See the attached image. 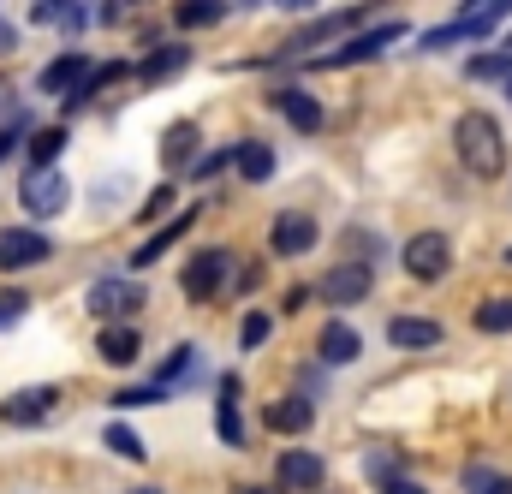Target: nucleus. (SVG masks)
<instances>
[{"label": "nucleus", "instance_id": "1", "mask_svg": "<svg viewBox=\"0 0 512 494\" xmlns=\"http://www.w3.org/2000/svg\"><path fill=\"white\" fill-rule=\"evenodd\" d=\"M453 143H459V161L477 173V179H501L507 173V137L489 114H465L453 125Z\"/></svg>", "mask_w": 512, "mask_h": 494}, {"label": "nucleus", "instance_id": "2", "mask_svg": "<svg viewBox=\"0 0 512 494\" xmlns=\"http://www.w3.org/2000/svg\"><path fill=\"white\" fill-rule=\"evenodd\" d=\"M143 310V280H131V274H108V280H96L90 286V316H102V322H126Z\"/></svg>", "mask_w": 512, "mask_h": 494}, {"label": "nucleus", "instance_id": "3", "mask_svg": "<svg viewBox=\"0 0 512 494\" xmlns=\"http://www.w3.org/2000/svg\"><path fill=\"white\" fill-rule=\"evenodd\" d=\"M18 203H24L30 215H42V221H48V215H60V209L72 203V185H66V173H60V167H36V173L18 185Z\"/></svg>", "mask_w": 512, "mask_h": 494}, {"label": "nucleus", "instance_id": "4", "mask_svg": "<svg viewBox=\"0 0 512 494\" xmlns=\"http://www.w3.org/2000/svg\"><path fill=\"white\" fill-rule=\"evenodd\" d=\"M227 268H233V256H227V250H197V256L185 262V274H179V286H185V298H197V304H209V298L221 292V280H227Z\"/></svg>", "mask_w": 512, "mask_h": 494}, {"label": "nucleus", "instance_id": "5", "mask_svg": "<svg viewBox=\"0 0 512 494\" xmlns=\"http://www.w3.org/2000/svg\"><path fill=\"white\" fill-rule=\"evenodd\" d=\"M399 256H405V274L411 280H447V268H453V245L441 233H417Z\"/></svg>", "mask_w": 512, "mask_h": 494}, {"label": "nucleus", "instance_id": "6", "mask_svg": "<svg viewBox=\"0 0 512 494\" xmlns=\"http://www.w3.org/2000/svg\"><path fill=\"white\" fill-rule=\"evenodd\" d=\"M54 405H60V387H18V393L0 399V417L18 423V429H36V423L54 417Z\"/></svg>", "mask_w": 512, "mask_h": 494}, {"label": "nucleus", "instance_id": "7", "mask_svg": "<svg viewBox=\"0 0 512 494\" xmlns=\"http://www.w3.org/2000/svg\"><path fill=\"white\" fill-rule=\"evenodd\" d=\"M399 36H411L399 18L393 24H376V30H364L358 42H346V48H334V54H322V66H364V60H376V54H387Z\"/></svg>", "mask_w": 512, "mask_h": 494}, {"label": "nucleus", "instance_id": "8", "mask_svg": "<svg viewBox=\"0 0 512 494\" xmlns=\"http://www.w3.org/2000/svg\"><path fill=\"white\" fill-rule=\"evenodd\" d=\"M370 286H376V268H364V262H340L334 274H322L328 304H358V298H370Z\"/></svg>", "mask_w": 512, "mask_h": 494}, {"label": "nucleus", "instance_id": "9", "mask_svg": "<svg viewBox=\"0 0 512 494\" xmlns=\"http://www.w3.org/2000/svg\"><path fill=\"white\" fill-rule=\"evenodd\" d=\"M48 239L42 233H30V227H12V233H0V268L6 274H18V268H36V262H48Z\"/></svg>", "mask_w": 512, "mask_h": 494}, {"label": "nucleus", "instance_id": "10", "mask_svg": "<svg viewBox=\"0 0 512 494\" xmlns=\"http://www.w3.org/2000/svg\"><path fill=\"white\" fill-rule=\"evenodd\" d=\"M268 245H274V256H304V250H316V221L310 215H280Z\"/></svg>", "mask_w": 512, "mask_h": 494}, {"label": "nucleus", "instance_id": "11", "mask_svg": "<svg viewBox=\"0 0 512 494\" xmlns=\"http://www.w3.org/2000/svg\"><path fill=\"white\" fill-rule=\"evenodd\" d=\"M84 78H90V60H84V54H60V60H48V66H42V78H36V84H42L48 96H72Z\"/></svg>", "mask_w": 512, "mask_h": 494}, {"label": "nucleus", "instance_id": "12", "mask_svg": "<svg viewBox=\"0 0 512 494\" xmlns=\"http://www.w3.org/2000/svg\"><path fill=\"white\" fill-rule=\"evenodd\" d=\"M274 108L292 120V131H322V102L310 90H292L286 84V90H274Z\"/></svg>", "mask_w": 512, "mask_h": 494}, {"label": "nucleus", "instance_id": "13", "mask_svg": "<svg viewBox=\"0 0 512 494\" xmlns=\"http://www.w3.org/2000/svg\"><path fill=\"white\" fill-rule=\"evenodd\" d=\"M387 340L405 346V352H423V346H441V322H429V316H393Z\"/></svg>", "mask_w": 512, "mask_h": 494}, {"label": "nucleus", "instance_id": "14", "mask_svg": "<svg viewBox=\"0 0 512 494\" xmlns=\"http://www.w3.org/2000/svg\"><path fill=\"white\" fill-rule=\"evenodd\" d=\"M310 423H316V405H310L304 393H298V399H274V405H268V429H274V435H304Z\"/></svg>", "mask_w": 512, "mask_h": 494}, {"label": "nucleus", "instance_id": "15", "mask_svg": "<svg viewBox=\"0 0 512 494\" xmlns=\"http://www.w3.org/2000/svg\"><path fill=\"white\" fill-rule=\"evenodd\" d=\"M280 489H322V459L304 447L280 453Z\"/></svg>", "mask_w": 512, "mask_h": 494}, {"label": "nucleus", "instance_id": "16", "mask_svg": "<svg viewBox=\"0 0 512 494\" xmlns=\"http://www.w3.org/2000/svg\"><path fill=\"white\" fill-rule=\"evenodd\" d=\"M316 352H322V364H352V358L364 352V340H358L346 322H328V328L316 334Z\"/></svg>", "mask_w": 512, "mask_h": 494}, {"label": "nucleus", "instance_id": "17", "mask_svg": "<svg viewBox=\"0 0 512 494\" xmlns=\"http://www.w3.org/2000/svg\"><path fill=\"white\" fill-rule=\"evenodd\" d=\"M36 24H48V30H66V36H78L84 24H90V12L78 6V0H36V12H30Z\"/></svg>", "mask_w": 512, "mask_h": 494}, {"label": "nucleus", "instance_id": "18", "mask_svg": "<svg viewBox=\"0 0 512 494\" xmlns=\"http://www.w3.org/2000/svg\"><path fill=\"white\" fill-rule=\"evenodd\" d=\"M137 346H143V340H137V328H131V322H108V328H102V340H96V352H102L108 364H137Z\"/></svg>", "mask_w": 512, "mask_h": 494}, {"label": "nucleus", "instance_id": "19", "mask_svg": "<svg viewBox=\"0 0 512 494\" xmlns=\"http://www.w3.org/2000/svg\"><path fill=\"white\" fill-rule=\"evenodd\" d=\"M364 18V6H352V12H340V18H328V24H310V30H298L292 42H286V54H310V48H322L328 36H340L346 24H358Z\"/></svg>", "mask_w": 512, "mask_h": 494}, {"label": "nucleus", "instance_id": "20", "mask_svg": "<svg viewBox=\"0 0 512 494\" xmlns=\"http://www.w3.org/2000/svg\"><path fill=\"white\" fill-rule=\"evenodd\" d=\"M185 66H191V48H185V42H173V48H155V54L137 66V78H143V84H161L167 72H185Z\"/></svg>", "mask_w": 512, "mask_h": 494}, {"label": "nucleus", "instance_id": "21", "mask_svg": "<svg viewBox=\"0 0 512 494\" xmlns=\"http://www.w3.org/2000/svg\"><path fill=\"white\" fill-rule=\"evenodd\" d=\"M227 0H173V24L179 30H203V24H221Z\"/></svg>", "mask_w": 512, "mask_h": 494}, {"label": "nucleus", "instance_id": "22", "mask_svg": "<svg viewBox=\"0 0 512 494\" xmlns=\"http://www.w3.org/2000/svg\"><path fill=\"white\" fill-rule=\"evenodd\" d=\"M233 167H239V179H251V185L274 179V155H268V143H239V149H233Z\"/></svg>", "mask_w": 512, "mask_h": 494}, {"label": "nucleus", "instance_id": "23", "mask_svg": "<svg viewBox=\"0 0 512 494\" xmlns=\"http://www.w3.org/2000/svg\"><path fill=\"white\" fill-rule=\"evenodd\" d=\"M191 221H197V215H191V209H185V215H179V221H167V227H161V233H155V239H149V245H137V256H131V268H149V262H155V256H161V250L173 245V239H179V233H185V227H191Z\"/></svg>", "mask_w": 512, "mask_h": 494}, {"label": "nucleus", "instance_id": "24", "mask_svg": "<svg viewBox=\"0 0 512 494\" xmlns=\"http://www.w3.org/2000/svg\"><path fill=\"white\" fill-rule=\"evenodd\" d=\"M60 149H66V125H42V131L30 137V173H36V167H54Z\"/></svg>", "mask_w": 512, "mask_h": 494}, {"label": "nucleus", "instance_id": "25", "mask_svg": "<svg viewBox=\"0 0 512 494\" xmlns=\"http://www.w3.org/2000/svg\"><path fill=\"white\" fill-rule=\"evenodd\" d=\"M191 155H197V125H167V137H161V161L179 167V161H191Z\"/></svg>", "mask_w": 512, "mask_h": 494}, {"label": "nucleus", "instance_id": "26", "mask_svg": "<svg viewBox=\"0 0 512 494\" xmlns=\"http://www.w3.org/2000/svg\"><path fill=\"white\" fill-rule=\"evenodd\" d=\"M512 78V54H477L471 60V84H507Z\"/></svg>", "mask_w": 512, "mask_h": 494}, {"label": "nucleus", "instance_id": "27", "mask_svg": "<svg viewBox=\"0 0 512 494\" xmlns=\"http://www.w3.org/2000/svg\"><path fill=\"white\" fill-rule=\"evenodd\" d=\"M459 483H465V494H512V477H495L489 465H471Z\"/></svg>", "mask_w": 512, "mask_h": 494}, {"label": "nucleus", "instance_id": "28", "mask_svg": "<svg viewBox=\"0 0 512 494\" xmlns=\"http://www.w3.org/2000/svg\"><path fill=\"white\" fill-rule=\"evenodd\" d=\"M477 328H483V334H512V298H489V304L477 310Z\"/></svg>", "mask_w": 512, "mask_h": 494}, {"label": "nucleus", "instance_id": "29", "mask_svg": "<svg viewBox=\"0 0 512 494\" xmlns=\"http://www.w3.org/2000/svg\"><path fill=\"white\" fill-rule=\"evenodd\" d=\"M18 316H30V292L24 286H0V328H18Z\"/></svg>", "mask_w": 512, "mask_h": 494}, {"label": "nucleus", "instance_id": "30", "mask_svg": "<svg viewBox=\"0 0 512 494\" xmlns=\"http://www.w3.org/2000/svg\"><path fill=\"white\" fill-rule=\"evenodd\" d=\"M102 441H108V447H114L120 459H143V441L131 435L126 423H108V435H102Z\"/></svg>", "mask_w": 512, "mask_h": 494}, {"label": "nucleus", "instance_id": "31", "mask_svg": "<svg viewBox=\"0 0 512 494\" xmlns=\"http://www.w3.org/2000/svg\"><path fill=\"white\" fill-rule=\"evenodd\" d=\"M191 364H197V352H191V346H179V352L161 364V387H167V381H179V375H191Z\"/></svg>", "mask_w": 512, "mask_h": 494}, {"label": "nucleus", "instance_id": "32", "mask_svg": "<svg viewBox=\"0 0 512 494\" xmlns=\"http://www.w3.org/2000/svg\"><path fill=\"white\" fill-rule=\"evenodd\" d=\"M268 334H274V322H268V316H262V310H251V316H245V334H239V340H245V346H262V340H268Z\"/></svg>", "mask_w": 512, "mask_h": 494}, {"label": "nucleus", "instance_id": "33", "mask_svg": "<svg viewBox=\"0 0 512 494\" xmlns=\"http://www.w3.org/2000/svg\"><path fill=\"white\" fill-rule=\"evenodd\" d=\"M507 6H512V0H465V12H459V18H483V24H495Z\"/></svg>", "mask_w": 512, "mask_h": 494}, {"label": "nucleus", "instance_id": "34", "mask_svg": "<svg viewBox=\"0 0 512 494\" xmlns=\"http://www.w3.org/2000/svg\"><path fill=\"white\" fill-rule=\"evenodd\" d=\"M149 399H161V381H155V387H120V393H114V405H120V411H131V405H149Z\"/></svg>", "mask_w": 512, "mask_h": 494}, {"label": "nucleus", "instance_id": "35", "mask_svg": "<svg viewBox=\"0 0 512 494\" xmlns=\"http://www.w3.org/2000/svg\"><path fill=\"white\" fill-rule=\"evenodd\" d=\"M24 131H30V120H24V114H18L12 125H0V161H6L12 149H18V137H24Z\"/></svg>", "mask_w": 512, "mask_h": 494}, {"label": "nucleus", "instance_id": "36", "mask_svg": "<svg viewBox=\"0 0 512 494\" xmlns=\"http://www.w3.org/2000/svg\"><path fill=\"white\" fill-rule=\"evenodd\" d=\"M382 494H429L423 483H405V477H393V483H382Z\"/></svg>", "mask_w": 512, "mask_h": 494}, {"label": "nucleus", "instance_id": "37", "mask_svg": "<svg viewBox=\"0 0 512 494\" xmlns=\"http://www.w3.org/2000/svg\"><path fill=\"white\" fill-rule=\"evenodd\" d=\"M167 203H173V191H167V185H161V191H155V197H149V203H143V215H161V209H167Z\"/></svg>", "mask_w": 512, "mask_h": 494}, {"label": "nucleus", "instance_id": "38", "mask_svg": "<svg viewBox=\"0 0 512 494\" xmlns=\"http://www.w3.org/2000/svg\"><path fill=\"white\" fill-rule=\"evenodd\" d=\"M12 48H18V30H12V24H0V54H12Z\"/></svg>", "mask_w": 512, "mask_h": 494}, {"label": "nucleus", "instance_id": "39", "mask_svg": "<svg viewBox=\"0 0 512 494\" xmlns=\"http://www.w3.org/2000/svg\"><path fill=\"white\" fill-rule=\"evenodd\" d=\"M274 6H280V12H310L316 0H274Z\"/></svg>", "mask_w": 512, "mask_h": 494}, {"label": "nucleus", "instance_id": "40", "mask_svg": "<svg viewBox=\"0 0 512 494\" xmlns=\"http://www.w3.org/2000/svg\"><path fill=\"white\" fill-rule=\"evenodd\" d=\"M239 494H280V489H256V483H245V489H239Z\"/></svg>", "mask_w": 512, "mask_h": 494}, {"label": "nucleus", "instance_id": "41", "mask_svg": "<svg viewBox=\"0 0 512 494\" xmlns=\"http://www.w3.org/2000/svg\"><path fill=\"white\" fill-rule=\"evenodd\" d=\"M6 102H12V90H6V84H0V108H6Z\"/></svg>", "mask_w": 512, "mask_h": 494}, {"label": "nucleus", "instance_id": "42", "mask_svg": "<svg viewBox=\"0 0 512 494\" xmlns=\"http://www.w3.org/2000/svg\"><path fill=\"white\" fill-rule=\"evenodd\" d=\"M131 494H161V489H131Z\"/></svg>", "mask_w": 512, "mask_h": 494}, {"label": "nucleus", "instance_id": "43", "mask_svg": "<svg viewBox=\"0 0 512 494\" xmlns=\"http://www.w3.org/2000/svg\"><path fill=\"white\" fill-rule=\"evenodd\" d=\"M507 96H512V78H507Z\"/></svg>", "mask_w": 512, "mask_h": 494}, {"label": "nucleus", "instance_id": "44", "mask_svg": "<svg viewBox=\"0 0 512 494\" xmlns=\"http://www.w3.org/2000/svg\"><path fill=\"white\" fill-rule=\"evenodd\" d=\"M507 262H512V250H507Z\"/></svg>", "mask_w": 512, "mask_h": 494}]
</instances>
